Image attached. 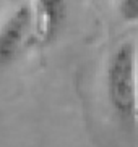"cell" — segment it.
Wrapping results in <instances>:
<instances>
[{
  "instance_id": "1",
  "label": "cell",
  "mask_w": 138,
  "mask_h": 147,
  "mask_svg": "<svg viewBox=\"0 0 138 147\" xmlns=\"http://www.w3.org/2000/svg\"><path fill=\"white\" fill-rule=\"evenodd\" d=\"M137 53L132 40L122 42L109 58L106 71V89L111 108L124 126H133L138 117Z\"/></svg>"
},
{
  "instance_id": "2",
  "label": "cell",
  "mask_w": 138,
  "mask_h": 147,
  "mask_svg": "<svg viewBox=\"0 0 138 147\" xmlns=\"http://www.w3.org/2000/svg\"><path fill=\"white\" fill-rule=\"evenodd\" d=\"M34 32V16L31 5H20L0 26V68H7L21 55Z\"/></svg>"
},
{
  "instance_id": "3",
  "label": "cell",
  "mask_w": 138,
  "mask_h": 147,
  "mask_svg": "<svg viewBox=\"0 0 138 147\" xmlns=\"http://www.w3.org/2000/svg\"><path fill=\"white\" fill-rule=\"evenodd\" d=\"M34 32L33 37L41 45H49L60 36L67 16L68 0H33Z\"/></svg>"
},
{
  "instance_id": "4",
  "label": "cell",
  "mask_w": 138,
  "mask_h": 147,
  "mask_svg": "<svg viewBox=\"0 0 138 147\" xmlns=\"http://www.w3.org/2000/svg\"><path fill=\"white\" fill-rule=\"evenodd\" d=\"M119 15L125 23H138V0H119Z\"/></svg>"
},
{
  "instance_id": "5",
  "label": "cell",
  "mask_w": 138,
  "mask_h": 147,
  "mask_svg": "<svg viewBox=\"0 0 138 147\" xmlns=\"http://www.w3.org/2000/svg\"><path fill=\"white\" fill-rule=\"evenodd\" d=\"M137 89H138V53H137Z\"/></svg>"
}]
</instances>
